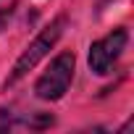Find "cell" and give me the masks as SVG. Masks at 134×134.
<instances>
[{
  "mask_svg": "<svg viewBox=\"0 0 134 134\" xmlns=\"http://www.w3.org/2000/svg\"><path fill=\"white\" fill-rule=\"evenodd\" d=\"M63 29H66V16H58V19H53L50 21V26H45L32 42H29V47L19 55V60L13 63V69H11V74H8V79L3 82V87L8 90V87H13L16 82H21L34 66L55 47V42L60 40V34H63Z\"/></svg>",
  "mask_w": 134,
  "mask_h": 134,
  "instance_id": "cell-1",
  "label": "cell"
},
{
  "mask_svg": "<svg viewBox=\"0 0 134 134\" xmlns=\"http://www.w3.org/2000/svg\"><path fill=\"white\" fill-rule=\"evenodd\" d=\"M74 66H76L74 53H58V55L50 60V66L45 69V74L37 79L34 95H37L40 100H47V103L60 100L66 92H69V87H71Z\"/></svg>",
  "mask_w": 134,
  "mask_h": 134,
  "instance_id": "cell-2",
  "label": "cell"
},
{
  "mask_svg": "<svg viewBox=\"0 0 134 134\" xmlns=\"http://www.w3.org/2000/svg\"><path fill=\"white\" fill-rule=\"evenodd\" d=\"M126 42H129V32L126 29H113L110 34H105L103 40L92 42L90 47V71L97 74V76H108L113 71V66L118 63V58L124 55L126 50Z\"/></svg>",
  "mask_w": 134,
  "mask_h": 134,
  "instance_id": "cell-3",
  "label": "cell"
},
{
  "mask_svg": "<svg viewBox=\"0 0 134 134\" xmlns=\"http://www.w3.org/2000/svg\"><path fill=\"white\" fill-rule=\"evenodd\" d=\"M16 126H24V118H19V113H13L11 108H0V131H8Z\"/></svg>",
  "mask_w": 134,
  "mask_h": 134,
  "instance_id": "cell-4",
  "label": "cell"
},
{
  "mask_svg": "<svg viewBox=\"0 0 134 134\" xmlns=\"http://www.w3.org/2000/svg\"><path fill=\"white\" fill-rule=\"evenodd\" d=\"M13 11H16V3H11V5H5V8H0V32L8 26V21H11Z\"/></svg>",
  "mask_w": 134,
  "mask_h": 134,
  "instance_id": "cell-5",
  "label": "cell"
}]
</instances>
